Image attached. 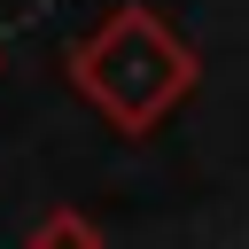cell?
Wrapping results in <instances>:
<instances>
[{"mask_svg": "<svg viewBox=\"0 0 249 249\" xmlns=\"http://www.w3.org/2000/svg\"><path fill=\"white\" fill-rule=\"evenodd\" d=\"M62 70H70V93H78L86 109H101L124 140H148V132L195 93V78H202L195 47H187L148 0L109 8V16L70 47Z\"/></svg>", "mask_w": 249, "mask_h": 249, "instance_id": "6da1fadb", "label": "cell"}, {"mask_svg": "<svg viewBox=\"0 0 249 249\" xmlns=\"http://www.w3.org/2000/svg\"><path fill=\"white\" fill-rule=\"evenodd\" d=\"M23 249H101V226H93L86 210H47V218L23 233Z\"/></svg>", "mask_w": 249, "mask_h": 249, "instance_id": "7a4b0ae2", "label": "cell"}]
</instances>
